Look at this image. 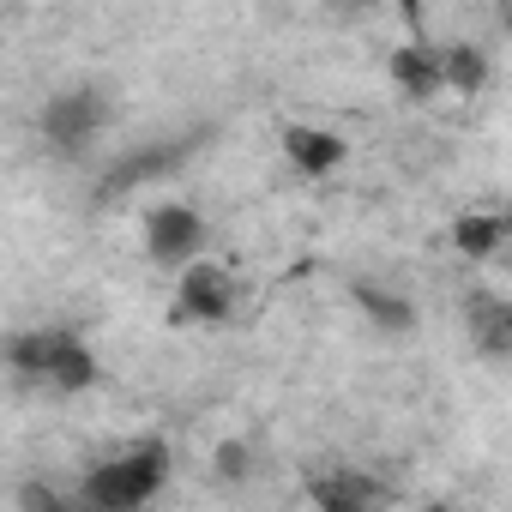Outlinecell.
<instances>
[{
    "label": "cell",
    "instance_id": "obj_10",
    "mask_svg": "<svg viewBox=\"0 0 512 512\" xmlns=\"http://www.w3.org/2000/svg\"><path fill=\"white\" fill-rule=\"evenodd\" d=\"M350 302H356V308L368 314V326H374V332H386V338L416 332V302H410L404 290H392V284L362 278V284H350Z\"/></svg>",
    "mask_w": 512,
    "mask_h": 512
},
{
    "label": "cell",
    "instance_id": "obj_13",
    "mask_svg": "<svg viewBox=\"0 0 512 512\" xmlns=\"http://www.w3.org/2000/svg\"><path fill=\"white\" fill-rule=\"evenodd\" d=\"M506 217L500 211H464L458 223H452V241H458V253L464 260H494V253L506 247Z\"/></svg>",
    "mask_w": 512,
    "mask_h": 512
},
{
    "label": "cell",
    "instance_id": "obj_11",
    "mask_svg": "<svg viewBox=\"0 0 512 512\" xmlns=\"http://www.w3.org/2000/svg\"><path fill=\"white\" fill-rule=\"evenodd\" d=\"M464 320H470V338H476V350L488 362H506L512 356V302L506 296H470Z\"/></svg>",
    "mask_w": 512,
    "mask_h": 512
},
{
    "label": "cell",
    "instance_id": "obj_15",
    "mask_svg": "<svg viewBox=\"0 0 512 512\" xmlns=\"http://www.w3.org/2000/svg\"><path fill=\"white\" fill-rule=\"evenodd\" d=\"M19 512H79V506H73V494H61L55 482L31 476V482H19Z\"/></svg>",
    "mask_w": 512,
    "mask_h": 512
},
{
    "label": "cell",
    "instance_id": "obj_6",
    "mask_svg": "<svg viewBox=\"0 0 512 512\" xmlns=\"http://www.w3.org/2000/svg\"><path fill=\"white\" fill-rule=\"evenodd\" d=\"M308 500L314 512H392L398 488L368 464H320L308 470Z\"/></svg>",
    "mask_w": 512,
    "mask_h": 512
},
{
    "label": "cell",
    "instance_id": "obj_1",
    "mask_svg": "<svg viewBox=\"0 0 512 512\" xmlns=\"http://www.w3.org/2000/svg\"><path fill=\"white\" fill-rule=\"evenodd\" d=\"M0 368L19 392L37 398H79L103 380L97 350L73 332V326H31V332H7L0 338Z\"/></svg>",
    "mask_w": 512,
    "mask_h": 512
},
{
    "label": "cell",
    "instance_id": "obj_3",
    "mask_svg": "<svg viewBox=\"0 0 512 512\" xmlns=\"http://www.w3.org/2000/svg\"><path fill=\"white\" fill-rule=\"evenodd\" d=\"M109 127H115V103H109L103 85H61V91L37 109V139H43V151L61 157V163L85 157Z\"/></svg>",
    "mask_w": 512,
    "mask_h": 512
},
{
    "label": "cell",
    "instance_id": "obj_12",
    "mask_svg": "<svg viewBox=\"0 0 512 512\" xmlns=\"http://www.w3.org/2000/svg\"><path fill=\"white\" fill-rule=\"evenodd\" d=\"M488 49L476 43H440V91H458V97H476L488 85Z\"/></svg>",
    "mask_w": 512,
    "mask_h": 512
},
{
    "label": "cell",
    "instance_id": "obj_4",
    "mask_svg": "<svg viewBox=\"0 0 512 512\" xmlns=\"http://www.w3.org/2000/svg\"><path fill=\"white\" fill-rule=\"evenodd\" d=\"M139 241H145V260L157 272H187L193 260H205L211 229H205V217L187 199H157L145 211V223H139Z\"/></svg>",
    "mask_w": 512,
    "mask_h": 512
},
{
    "label": "cell",
    "instance_id": "obj_2",
    "mask_svg": "<svg viewBox=\"0 0 512 512\" xmlns=\"http://www.w3.org/2000/svg\"><path fill=\"white\" fill-rule=\"evenodd\" d=\"M175 476V452L169 440H133L121 446L115 458L91 464L73 488V506L79 512H145Z\"/></svg>",
    "mask_w": 512,
    "mask_h": 512
},
{
    "label": "cell",
    "instance_id": "obj_5",
    "mask_svg": "<svg viewBox=\"0 0 512 512\" xmlns=\"http://www.w3.org/2000/svg\"><path fill=\"white\" fill-rule=\"evenodd\" d=\"M235 320V272L217 260H193L187 272H175V302H169V326H229Z\"/></svg>",
    "mask_w": 512,
    "mask_h": 512
},
{
    "label": "cell",
    "instance_id": "obj_9",
    "mask_svg": "<svg viewBox=\"0 0 512 512\" xmlns=\"http://www.w3.org/2000/svg\"><path fill=\"white\" fill-rule=\"evenodd\" d=\"M386 73H392L398 97H410V103L440 97V49L434 43H398L392 61H386Z\"/></svg>",
    "mask_w": 512,
    "mask_h": 512
},
{
    "label": "cell",
    "instance_id": "obj_8",
    "mask_svg": "<svg viewBox=\"0 0 512 512\" xmlns=\"http://www.w3.org/2000/svg\"><path fill=\"white\" fill-rule=\"evenodd\" d=\"M284 157H290V169H296V175H308V181H320V175H332V169H344V157H350V139H344L338 127H314V121H290V127H284Z\"/></svg>",
    "mask_w": 512,
    "mask_h": 512
},
{
    "label": "cell",
    "instance_id": "obj_16",
    "mask_svg": "<svg viewBox=\"0 0 512 512\" xmlns=\"http://www.w3.org/2000/svg\"><path fill=\"white\" fill-rule=\"evenodd\" d=\"M422 512H458V506H440V500H434V506H422Z\"/></svg>",
    "mask_w": 512,
    "mask_h": 512
},
{
    "label": "cell",
    "instance_id": "obj_14",
    "mask_svg": "<svg viewBox=\"0 0 512 512\" xmlns=\"http://www.w3.org/2000/svg\"><path fill=\"white\" fill-rule=\"evenodd\" d=\"M211 464H217V482H229V488H241V482L253 476V446H247L241 434H229V440L217 446V458H211Z\"/></svg>",
    "mask_w": 512,
    "mask_h": 512
},
{
    "label": "cell",
    "instance_id": "obj_7",
    "mask_svg": "<svg viewBox=\"0 0 512 512\" xmlns=\"http://www.w3.org/2000/svg\"><path fill=\"white\" fill-rule=\"evenodd\" d=\"M199 139H205V127L199 133H181V139H157V145H133L127 157H115V169L97 181V193L103 199H121V193H139V187H151V181H169L193 151H199Z\"/></svg>",
    "mask_w": 512,
    "mask_h": 512
}]
</instances>
